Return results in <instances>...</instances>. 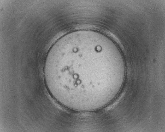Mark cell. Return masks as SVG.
I'll return each mask as SVG.
<instances>
[{
    "mask_svg": "<svg viewBox=\"0 0 165 132\" xmlns=\"http://www.w3.org/2000/svg\"><path fill=\"white\" fill-rule=\"evenodd\" d=\"M94 49L87 44H61L50 50L44 77L53 92L62 98L86 97L95 90Z\"/></svg>",
    "mask_w": 165,
    "mask_h": 132,
    "instance_id": "cell-1",
    "label": "cell"
}]
</instances>
